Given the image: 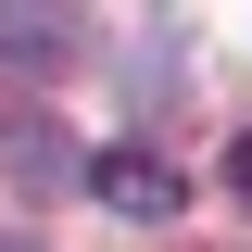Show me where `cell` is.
I'll return each instance as SVG.
<instances>
[{"label": "cell", "instance_id": "cell-1", "mask_svg": "<svg viewBox=\"0 0 252 252\" xmlns=\"http://www.w3.org/2000/svg\"><path fill=\"white\" fill-rule=\"evenodd\" d=\"M89 189L114 202V215H139V227H152V215H177V164H164V152H139V139L89 152Z\"/></svg>", "mask_w": 252, "mask_h": 252}, {"label": "cell", "instance_id": "cell-2", "mask_svg": "<svg viewBox=\"0 0 252 252\" xmlns=\"http://www.w3.org/2000/svg\"><path fill=\"white\" fill-rule=\"evenodd\" d=\"M227 189H240V202H252V126H240V139H227Z\"/></svg>", "mask_w": 252, "mask_h": 252}, {"label": "cell", "instance_id": "cell-3", "mask_svg": "<svg viewBox=\"0 0 252 252\" xmlns=\"http://www.w3.org/2000/svg\"><path fill=\"white\" fill-rule=\"evenodd\" d=\"M0 252H38V240H0Z\"/></svg>", "mask_w": 252, "mask_h": 252}]
</instances>
